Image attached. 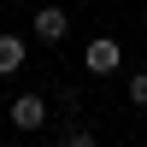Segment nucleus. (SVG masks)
<instances>
[{"label": "nucleus", "mask_w": 147, "mask_h": 147, "mask_svg": "<svg viewBox=\"0 0 147 147\" xmlns=\"http://www.w3.org/2000/svg\"><path fill=\"white\" fill-rule=\"evenodd\" d=\"M47 94H18V100H6V118H12V129L18 136H35V129H47Z\"/></svg>", "instance_id": "f257e3e1"}, {"label": "nucleus", "mask_w": 147, "mask_h": 147, "mask_svg": "<svg viewBox=\"0 0 147 147\" xmlns=\"http://www.w3.org/2000/svg\"><path fill=\"white\" fill-rule=\"evenodd\" d=\"M30 30H35V41H41V47H65L71 12H65V6H35V12H30Z\"/></svg>", "instance_id": "f03ea898"}, {"label": "nucleus", "mask_w": 147, "mask_h": 147, "mask_svg": "<svg viewBox=\"0 0 147 147\" xmlns=\"http://www.w3.org/2000/svg\"><path fill=\"white\" fill-rule=\"evenodd\" d=\"M118 65H124V47H118V35H94V41L82 47V71H88V77H112Z\"/></svg>", "instance_id": "7ed1b4c3"}, {"label": "nucleus", "mask_w": 147, "mask_h": 147, "mask_svg": "<svg viewBox=\"0 0 147 147\" xmlns=\"http://www.w3.org/2000/svg\"><path fill=\"white\" fill-rule=\"evenodd\" d=\"M30 65V41L12 30H0V77H18V71Z\"/></svg>", "instance_id": "20e7f679"}, {"label": "nucleus", "mask_w": 147, "mask_h": 147, "mask_svg": "<svg viewBox=\"0 0 147 147\" xmlns=\"http://www.w3.org/2000/svg\"><path fill=\"white\" fill-rule=\"evenodd\" d=\"M88 141H94V129H88V124H77V118L59 129V147H88Z\"/></svg>", "instance_id": "39448f33"}, {"label": "nucleus", "mask_w": 147, "mask_h": 147, "mask_svg": "<svg viewBox=\"0 0 147 147\" xmlns=\"http://www.w3.org/2000/svg\"><path fill=\"white\" fill-rule=\"evenodd\" d=\"M129 106H147V71H129Z\"/></svg>", "instance_id": "423d86ee"}, {"label": "nucleus", "mask_w": 147, "mask_h": 147, "mask_svg": "<svg viewBox=\"0 0 147 147\" xmlns=\"http://www.w3.org/2000/svg\"><path fill=\"white\" fill-rule=\"evenodd\" d=\"M59 112L77 118V112H82V94H77V88H59Z\"/></svg>", "instance_id": "0eeeda50"}, {"label": "nucleus", "mask_w": 147, "mask_h": 147, "mask_svg": "<svg viewBox=\"0 0 147 147\" xmlns=\"http://www.w3.org/2000/svg\"><path fill=\"white\" fill-rule=\"evenodd\" d=\"M141 24H147V6H141Z\"/></svg>", "instance_id": "6e6552de"}, {"label": "nucleus", "mask_w": 147, "mask_h": 147, "mask_svg": "<svg viewBox=\"0 0 147 147\" xmlns=\"http://www.w3.org/2000/svg\"><path fill=\"white\" fill-rule=\"evenodd\" d=\"M18 6H24V0H18Z\"/></svg>", "instance_id": "1a4fd4ad"}]
</instances>
